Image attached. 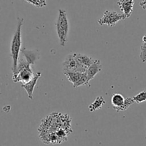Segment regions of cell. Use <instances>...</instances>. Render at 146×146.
<instances>
[{
    "mask_svg": "<svg viewBox=\"0 0 146 146\" xmlns=\"http://www.w3.org/2000/svg\"><path fill=\"white\" fill-rule=\"evenodd\" d=\"M126 19L125 16L123 14H119L117 11L106 10L104 11L102 18L98 20V24L101 26L107 25L108 27H115L117 23Z\"/></svg>",
    "mask_w": 146,
    "mask_h": 146,
    "instance_id": "cell-5",
    "label": "cell"
},
{
    "mask_svg": "<svg viewBox=\"0 0 146 146\" xmlns=\"http://www.w3.org/2000/svg\"><path fill=\"white\" fill-rule=\"evenodd\" d=\"M125 100V98L121 94L115 93V94H113L112 96H111V104H112L114 109L116 110L121 108L124 104Z\"/></svg>",
    "mask_w": 146,
    "mask_h": 146,
    "instance_id": "cell-11",
    "label": "cell"
},
{
    "mask_svg": "<svg viewBox=\"0 0 146 146\" xmlns=\"http://www.w3.org/2000/svg\"><path fill=\"white\" fill-rule=\"evenodd\" d=\"M34 75L31 66L28 64L25 58H19L17 70L13 74V81L14 83L21 82L22 84H27L34 78Z\"/></svg>",
    "mask_w": 146,
    "mask_h": 146,
    "instance_id": "cell-2",
    "label": "cell"
},
{
    "mask_svg": "<svg viewBox=\"0 0 146 146\" xmlns=\"http://www.w3.org/2000/svg\"><path fill=\"white\" fill-rule=\"evenodd\" d=\"M143 44L141 46L140 58L143 63L146 62V35H144L142 38Z\"/></svg>",
    "mask_w": 146,
    "mask_h": 146,
    "instance_id": "cell-14",
    "label": "cell"
},
{
    "mask_svg": "<svg viewBox=\"0 0 146 146\" xmlns=\"http://www.w3.org/2000/svg\"><path fill=\"white\" fill-rule=\"evenodd\" d=\"M26 1L38 8H42L46 6V1L45 0H27Z\"/></svg>",
    "mask_w": 146,
    "mask_h": 146,
    "instance_id": "cell-17",
    "label": "cell"
},
{
    "mask_svg": "<svg viewBox=\"0 0 146 146\" xmlns=\"http://www.w3.org/2000/svg\"><path fill=\"white\" fill-rule=\"evenodd\" d=\"M63 72H78L81 74L86 73L88 68L80 65L74 56V54L67 56L63 62Z\"/></svg>",
    "mask_w": 146,
    "mask_h": 146,
    "instance_id": "cell-4",
    "label": "cell"
},
{
    "mask_svg": "<svg viewBox=\"0 0 146 146\" xmlns=\"http://www.w3.org/2000/svg\"><path fill=\"white\" fill-rule=\"evenodd\" d=\"M65 74V76H66L67 79L70 81L71 83H72L73 86L76 85L77 84L78 81L81 78L83 74L81 73L78 72H65L64 73Z\"/></svg>",
    "mask_w": 146,
    "mask_h": 146,
    "instance_id": "cell-13",
    "label": "cell"
},
{
    "mask_svg": "<svg viewBox=\"0 0 146 146\" xmlns=\"http://www.w3.org/2000/svg\"><path fill=\"white\" fill-rule=\"evenodd\" d=\"M134 101L133 99V98H130V97H127L125 98V102H124V104L121 107V108L116 109V112H121V111H125L131 106L132 104H133Z\"/></svg>",
    "mask_w": 146,
    "mask_h": 146,
    "instance_id": "cell-15",
    "label": "cell"
},
{
    "mask_svg": "<svg viewBox=\"0 0 146 146\" xmlns=\"http://www.w3.org/2000/svg\"><path fill=\"white\" fill-rule=\"evenodd\" d=\"M56 29L59 38L60 45L62 47H65L69 31V23L65 10H58V19L56 23Z\"/></svg>",
    "mask_w": 146,
    "mask_h": 146,
    "instance_id": "cell-3",
    "label": "cell"
},
{
    "mask_svg": "<svg viewBox=\"0 0 146 146\" xmlns=\"http://www.w3.org/2000/svg\"><path fill=\"white\" fill-rule=\"evenodd\" d=\"M105 104L106 101L104 97L98 96L96 98L95 101L88 106V109H89L90 112H94V111H97V110L101 109Z\"/></svg>",
    "mask_w": 146,
    "mask_h": 146,
    "instance_id": "cell-12",
    "label": "cell"
},
{
    "mask_svg": "<svg viewBox=\"0 0 146 146\" xmlns=\"http://www.w3.org/2000/svg\"><path fill=\"white\" fill-rule=\"evenodd\" d=\"M133 99L134 102H136L137 104H141V103L145 102L146 101V90H144L137 95L134 96L133 97Z\"/></svg>",
    "mask_w": 146,
    "mask_h": 146,
    "instance_id": "cell-16",
    "label": "cell"
},
{
    "mask_svg": "<svg viewBox=\"0 0 146 146\" xmlns=\"http://www.w3.org/2000/svg\"><path fill=\"white\" fill-rule=\"evenodd\" d=\"M21 52L26 61L31 66L34 65L40 58V54L37 50H28L26 47H23Z\"/></svg>",
    "mask_w": 146,
    "mask_h": 146,
    "instance_id": "cell-6",
    "label": "cell"
},
{
    "mask_svg": "<svg viewBox=\"0 0 146 146\" xmlns=\"http://www.w3.org/2000/svg\"><path fill=\"white\" fill-rule=\"evenodd\" d=\"M74 55L80 65L86 67L87 68L91 66L96 61V59H94L92 57H90L85 54H81V53H74Z\"/></svg>",
    "mask_w": 146,
    "mask_h": 146,
    "instance_id": "cell-10",
    "label": "cell"
},
{
    "mask_svg": "<svg viewBox=\"0 0 146 146\" xmlns=\"http://www.w3.org/2000/svg\"><path fill=\"white\" fill-rule=\"evenodd\" d=\"M140 6L143 9H146V1H142L141 2H140Z\"/></svg>",
    "mask_w": 146,
    "mask_h": 146,
    "instance_id": "cell-18",
    "label": "cell"
},
{
    "mask_svg": "<svg viewBox=\"0 0 146 146\" xmlns=\"http://www.w3.org/2000/svg\"><path fill=\"white\" fill-rule=\"evenodd\" d=\"M24 19L18 18L17 19V26L15 33L12 37L10 47V54L12 58V72L14 74L16 71L18 66L19 59V53L21 51L22 39H21V27H22Z\"/></svg>",
    "mask_w": 146,
    "mask_h": 146,
    "instance_id": "cell-1",
    "label": "cell"
},
{
    "mask_svg": "<svg viewBox=\"0 0 146 146\" xmlns=\"http://www.w3.org/2000/svg\"><path fill=\"white\" fill-rule=\"evenodd\" d=\"M134 3L135 1L133 0H121L117 3L120 7V9L122 11L123 14L125 16L126 19L131 17L133 11Z\"/></svg>",
    "mask_w": 146,
    "mask_h": 146,
    "instance_id": "cell-8",
    "label": "cell"
},
{
    "mask_svg": "<svg viewBox=\"0 0 146 146\" xmlns=\"http://www.w3.org/2000/svg\"><path fill=\"white\" fill-rule=\"evenodd\" d=\"M102 64H101V61L99 60L96 59L95 62L91 66L88 67L86 73L87 77H88V81H90L91 80L94 79L96 76V74H98L100 71H102Z\"/></svg>",
    "mask_w": 146,
    "mask_h": 146,
    "instance_id": "cell-9",
    "label": "cell"
},
{
    "mask_svg": "<svg viewBox=\"0 0 146 146\" xmlns=\"http://www.w3.org/2000/svg\"><path fill=\"white\" fill-rule=\"evenodd\" d=\"M41 72H37L36 74H35L34 78L31 80L29 83L25 84H22L21 86L23 87V88H24L26 91L27 93V95H28L29 98L30 100L33 99V97H34V90L35 88L36 85L37 84V81H38V78L41 77Z\"/></svg>",
    "mask_w": 146,
    "mask_h": 146,
    "instance_id": "cell-7",
    "label": "cell"
}]
</instances>
